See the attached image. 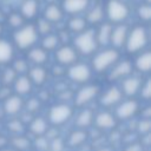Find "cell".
<instances>
[{
    "label": "cell",
    "instance_id": "6da1fadb",
    "mask_svg": "<svg viewBox=\"0 0 151 151\" xmlns=\"http://www.w3.org/2000/svg\"><path fill=\"white\" fill-rule=\"evenodd\" d=\"M13 39L18 48L20 50L31 48L38 40V32L35 29V26L32 24L22 25L14 32Z\"/></svg>",
    "mask_w": 151,
    "mask_h": 151
},
{
    "label": "cell",
    "instance_id": "7a4b0ae2",
    "mask_svg": "<svg viewBox=\"0 0 151 151\" xmlns=\"http://www.w3.org/2000/svg\"><path fill=\"white\" fill-rule=\"evenodd\" d=\"M74 50L77 52H80L81 54H92L96 52L98 47V42L96 39V33L91 29L84 31L81 33H78L73 40Z\"/></svg>",
    "mask_w": 151,
    "mask_h": 151
},
{
    "label": "cell",
    "instance_id": "3957f363",
    "mask_svg": "<svg viewBox=\"0 0 151 151\" xmlns=\"http://www.w3.org/2000/svg\"><path fill=\"white\" fill-rule=\"evenodd\" d=\"M147 44V32L143 26H134L129 31L125 46L129 53H136L143 50Z\"/></svg>",
    "mask_w": 151,
    "mask_h": 151
},
{
    "label": "cell",
    "instance_id": "277c9868",
    "mask_svg": "<svg viewBox=\"0 0 151 151\" xmlns=\"http://www.w3.org/2000/svg\"><path fill=\"white\" fill-rule=\"evenodd\" d=\"M119 60V52L116 48H106L97 53L92 59V67L96 72L101 73L113 66Z\"/></svg>",
    "mask_w": 151,
    "mask_h": 151
},
{
    "label": "cell",
    "instance_id": "5b68a950",
    "mask_svg": "<svg viewBox=\"0 0 151 151\" xmlns=\"http://www.w3.org/2000/svg\"><path fill=\"white\" fill-rule=\"evenodd\" d=\"M105 13L111 22L122 24L127 19L130 14V8L122 0H109Z\"/></svg>",
    "mask_w": 151,
    "mask_h": 151
},
{
    "label": "cell",
    "instance_id": "8992f818",
    "mask_svg": "<svg viewBox=\"0 0 151 151\" xmlns=\"http://www.w3.org/2000/svg\"><path fill=\"white\" fill-rule=\"evenodd\" d=\"M72 114H73V109L71 106L66 104H57L50 109L47 118L51 124L58 126V125H63L66 122H68Z\"/></svg>",
    "mask_w": 151,
    "mask_h": 151
},
{
    "label": "cell",
    "instance_id": "52a82bcc",
    "mask_svg": "<svg viewBox=\"0 0 151 151\" xmlns=\"http://www.w3.org/2000/svg\"><path fill=\"white\" fill-rule=\"evenodd\" d=\"M99 93V87L97 85H85L74 96V105L78 107L85 106L93 100Z\"/></svg>",
    "mask_w": 151,
    "mask_h": 151
},
{
    "label": "cell",
    "instance_id": "ba28073f",
    "mask_svg": "<svg viewBox=\"0 0 151 151\" xmlns=\"http://www.w3.org/2000/svg\"><path fill=\"white\" fill-rule=\"evenodd\" d=\"M68 78L76 83H86L90 80L92 71L86 64H77L74 63L73 65L70 66L67 71Z\"/></svg>",
    "mask_w": 151,
    "mask_h": 151
},
{
    "label": "cell",
    "instance_id": "9c48e42d",
    "mask_svg": "<svg viewBox=\"0 0 151 151\" xmlns=\"http://www.w3.org/2000/svg\"><path fill=\"white\" fill-rule=\"evenodd\" d=\"M139 110V104L134 99H129L122 101L116 109V116L118 119H129L132 118Z\"/></svg>",
    "mask_w": 151,
    "mask_h": 151
},
{
    "label": "cell",
    "instance_id": "30bf717a",
    "mask_svg": "<svg viewBox=\"0 0 151 151\" xmlns=\"http://www.w3.org/2000/svg\"><path fill=\"white\" fill-rule=\"evenodd\" d=\"M77 51L68 45H64L61 47H59L55 52V60L59 65L61 66H66V65H73L77 61Z\"/></svg>",
    "mask_w": 151,
    "mask_h": 151
},
{
    "label": "cell",
    "instance_id": "8fae6325",
    "mask_svg": "<svg viewBox=\"0 0 151 151\" xmlns=\"http://www.w3.org/2000/svg\"><path fill=\"white\" fill-rule=\"evenodd\" d=\"M132 72V64L130 60H120L117 61L112 70L110 71L109 78L111 80H120V79H125L126 77H129Z\"/></svg>",
    "mask_w": 151,
    "mask_h": 151
},
{
    "label": "cell",
    "instance_id": "7c38bea8",
    "mask_svg": "<svg viewBox=\"0 0 151 151\" xmlns=\"http://www.w3.org/2000/svg\"><path fill=\"white\" fill-rule=\"evenodd\" d=\"M122 97H123V93H122L120 88L117 86H111L101 94L100 104H101V106L110 107V106H113V105H117L118 103H120Z\"/></svg>",
    "mask_w": 151,
    "mask_h": 151
},
{
    "label": "cell",
    "instance_id": "4fadbf2b",
    "mask_svg": "<svg viewBox=\"0 0 151 151\" xmlns=\"http://www.w3.org/2000/svg\"><path fill=\"white\" fill-rule=\"evenodd\" d=\"M24 109V100L18 94H11L4 100V112L7 116H15Z\"/></svg>",
    "mask_w": 151,
    "mask_h": 151
},
{
    "label": "cell",
    "instance_id": "5bb4252c",
    "mask_svg": "<svg viewBox=\"0 0 151 151\" xmlns=\"http://www.w3.org/2000/svg\"><path fill=\"white\" fill-rule=\"evenodd\" d=\"M129 34V27L124 24H118L117 26L112 27V32H111V38H110V42L113 45V47L118 48L125 45L126 38Z\"/></svg>",
    "mask_w": 151,
    "mask_h": 151
},
{
    "label": "cell",
    "instance_id": "9a60e30c",
    "mask_svg": "<svg viewBox=\"0 0 151 151\" xmlns=\"http://www.w3.org/2000/svg\"><path fill=\"white\" fill-rule=\"evenodd\" d=\"M88 5L90 0H63V11L76 17L77 14L86 11Z\"/></svg>",
    "mask_w": 151,
    "mask_h": 151
},
{
    "label": "cell",
    "instance_id": "2e32d148",
    "mask_svg": "<svg viewBox=\"0 0 151 151\" xmlns=\"http://www.w3.org/2000/svg\"><path fill=\"white\" fill-rule=\"evenodd\" d=\"M93 122L97 126V129L99 130H109L116 126V117L107 112V111H101L99 113L96 114V117L93 118Z\"/></svg>",
    "mask_w": 151,
    "mask_h": 151
},
{
    "label": "cell",
    "instance_id": "e0dca14e",
    "mask_svg": "<svg viewBox=\"0 0 151 151\" xmlns=\"http://www.w3.org/2000/svg\"><path fill=\"white\" fill-rule=\"evenodd\" d=\"M142 86V79L139 77H126L125 79H123V83H122V93L129 96V97H132L134 96L136 93L139 92V88Z\"/></svg>",
    "mask_w": 151,
    "mask_h": 151
},
{
    "label": "cell",
    "instance_id": "ac0fdd59",
    "mask_svg": "<svg viewBox=\"0 0 151 151\" xmlns=\"http://www.w3.org/2000/svg\"><path fill=\"white\" fill-rule=\"evenodd\" d=\"M27 72H28V78L32 81V84H35L38 86L45 84L47 79V71L42 66H33Z\"/></svg>",
    "mask_w": 151,
    "mask_h": 151
},
{
    "label": "cell",
    "instance_id": "d6986e66",
    "mask_svg": "<svg viewBox=\"0 0 151 151\" xmlns=\"http://www.w3.org/2000/svg\"><path fill=\"white\" fill-rule=\"evenodd\" d=\"M14 91L18 96H24L31 92L32 90V81L29 80V78L27 76H18V78L15 79L14 84Z\"/></svg>",
    "mask_w": 151,
    "mask_h": 151
},
{
    "label": "cell",
    "instance_id": "ffe728a7",
    "mask_svg": "<svg viewBox=\"0 0 151 151\" xmlns=\"http://www.w3.org/2000/svg\"><path fill=\"white\" fill-rule=\"evenodd\" d=\"M38 0H24L20 6V14L24 19H33L38 13Z\"/></svg>",
    "mask_w": 151,
    "mask_h": 151
},
{
    "label": "cell",
    "instance_id": "44dd1931",
    "mask_svg": "<svg viewBox=\"0 0 151 151\" xmlns=\"http://www.w3.org/2000/svg\"><path fill=\"white\" fill-rule=\"evenodd\" d=\"M63 9L57 6V4H50L44 11V19L50 21L51 24L60 21L63 19Z\"/></svg>",
    "mask_w": 151,
    "mask_h": 151
},
{
    "label": "cell",
    "instance_id": "7402d4cb",
    "mask_svg": "<svg viewBox=\"0 0 151 151\" xmlns=\"http://www.w3.org/2000/svg\"><path fill=\"white\" fill-rule=\"evenodd\" d=\"M27 57H28V60L32 61L35 66H41V65H44V64L47 61V58H48L47 52H46L44 48H41V47L31 48V50L28 51Z\"/></svg>",
    "mask_w": 151,
    "mask_h": 151
},
{
    "label": "cell",
    "instance_id": "603a6c76",
    "mask_svg": "<svg viewBox=\"0 0 151 151\" xmlns=\"http://www.w3.org/2000/svg\"><path fill=\"white\" fill-rule=\"evenodd\" d=\"M93 111L91 109H83L76 117V125L79 129H86L93 123Z\"/></svg>",
    "mask_w": 151,
    "mask_h": 151
},
{
    "label": "cell",
    "instance_id": "cb8c5ba5",
    "mask_svg": "<svg viewBox=\"0 0 151 151\" xmlns=\"http://www.w3.org/2000/svg\"><path fill=\"white\" fill-rule=\"evenodd\" d=\"M112 27L113 26L110 22H104L99 26V28L96 33V39H97L98 45H107L110 42Z\"/></svg>",
    "mask_w": 151,
    "mask_h": 151
},
{
    "label": "cell",
    "instance_id": "d4e9b609",
    "mask_svg": "<svg viewBox=\"0 0 151 151\" xmlns=\"http://www.w3.org/2000/svg\"><path fill=\"white\" fill-rule=\"evenodd\" d=\"M29 132L37 136H44L47 130V122L42 117H34L29 123Z\"/></svg>",
    "mask_w": 151,
    "mask_h": 151
},
{
    "label": "cell",
    "instance_id": "484cf974",
    "mask_svg": "<svg viewBox=\"0 0 151 151\" xmlns=\"http://www.w3.org/2000/svg\"><path fill=\"white\" fill-rule=\"evenodd\" d=\"M14 50L9 41L5 39H0V64L9 63L13 58Z\"/></svg>",
    "mask_w": 151,
    "mask_h": 151
},
{
    "label": "cell",
    "instance_id": "4316f807",
    "mask_svg": "<svg viewBox=\"0 0 151 151\" xmlns=\"http://www.w3.org/2000/svg\"><path fill=\"white\" fill-rule=\"evenodd\" d=\"M87 132L83 129H78V130H74L70 133L68 136V139H67V143L70 146L72 147H77V146H80L85 143V140L87 139Z\"/></svg>",
    "mask_w": 151,
    "mask_h": 151
},
{
    "label": "cell",
    "instance_id": "83f0119b",
    "mask_svg": "<svg viewBox=\"0 0 151 151\" xmlns=\"http://www.w3.org/2000/svg\"><path fill=\"white\" fill-rule=\"evenodd\" d=\"M104 14H105V12H104L103 6L101 5H96L94 7H92L87 12L85 20H86V22H90V24H93V25L94 24H100L104 19Z\"/></svg>",
    "mask_w": 151,
    "mask_h": 151
},
{
    "label": "cell",
    "instance_id": "f1b7e54d",
    "mask_svg": "<svg viewBox=\"0 0 151 151\" xmlns=\"http://www.w3.org/2000/svg\"><path fill=\"white\" fill-rule=\"evenodd\" d=\"M136 68L140 72H149L151 67V53L149 51H145L144 53H140L136 61H134Z\"/></svg>",
    "mask_w": 151,
    "mask_h": 151
},
{
    "label": "cell",
    "instance_id": "f546056e",
    "mask_svg": "<svg viewBox=\"0 0 151 151\" xmlns=\"http://www.w3.org/2000/svg\"><path fill=\"white\" fill-rule=\"evenodd\" d=\"M12 147L17 151H26L31 146V142L27 137L22 134H15L11 140H9Z\"/></svg>",
    "mask_w": 151,
    "mask_h": 151
},
{
    "label": "cell",
    "instance_id": "4dcf8cb0",
    "mask_svg": "<svg viewBox=\"0 0 151 151\" xmlns=\"http://www.w3.org/2000/svg\"><path fill=\"white\" fill-rule=\"evenodd\" d=\"M86 25H87V22H86L85 18H81V17H72L67 24L70 31L73 33H77V34L84 32L86 29Z\"/></svg>",
    "mask_w": 151,
    "mask_h": 151
},
{
    "label": "cell",
    "instance_id": "1f68e13d",
    "mask_svg": "<svg viewBox=\"0 0 151 151\" xmlns=\"http://www.w3.org/2000/svg\"><path fill=\"white\" fill-rule=\"evenodd\" d=\"M59 41H60L59 37L55 35V34H51V33H50V34H47V35H44L42 41H41V46H42L41 48H44L46 52H47V51H52V50L57 48Z\"/></svg>",
    "mask_w": 151,
    "mask_h": 151
},
{
    "label": "cell",
    "instance_id": "d6a6232c",
    "mask_svg": "<svg viewBox=\"0 0 151 151\" xmlns=\"http://www.w3.org/2000/svg\"><path fill=\"white\" fill-rule=\"evenodd\" d=\"M0 77H1V84L5 86H9L14 84L15 79L18 78V74L12 67H9V68H6L4 73L0 74Z\"/></svg>",
    "mask_w": 151,
    "mask_h": 151
},
{
    "label": "cell",
    "instance_id": "836d02e7",
    "mask_svg": "<svg viewBox=\"0 0 151 151\" xmlns=\"http://www.w3.org/2000/svg\"><path fill=\"white\" fill-rule=\"evenodd\" d=\"M7 129L13 134H21V132L24 131L25 126H24V123L19 118H15V119H11L7 123Z\"/></svg>",
    "mask_w": 151,
    "mask_h": 151
},
{
    "label": "cell",
    "instance_id": "e575fe53",
    "mask_svg": "<svg viewBox=\"0 0 151 151\" xmlns=\"http://www.w3.org/2000/svg\"><path fill=\"white\" fill-rule=\"evenodd\" d=\"M35 29H37L38 33H40L42 35H47L52 31V24L50 21L45 20L44 18H41V19L38 20V24L35 26Z\"/></svg>",
    "mask_w": 151,
    "mask_h": 151
},
{
    "label": "cell",
    "instance_id": "d590c367",
    "mask_svg": "<svg viewBox=\"0 0 151 151\" xmlns=\"http://www.w3.org/2000/svg\"><path fill=\"white\" fill-rule=\"evenodd\" d=\"M24 18H22V15L20 14V13H11L9 15H8V18H7V21H8V25L9 26H12L13 28H19V27H21L22 25H24Z\"/></svg>",
    "mask_w": 151,
    "mask_h": 151
},
{
    "label": "cell",
    "instance_id": "8d00e7d4",
    "mask_svg": "<svg viewBox=\"0 0 151 151\" xmlns=\"http://www.w3.org/2000/svg\"><path fill=\"white\" fill-rule=\"evenodd\" d=\"M138 17L140 20L143 21H149L151 19V7L149 4H144V5H140L138 7Z\"/></svg>",
    "mask_w": 151,
    "mask_h": 151
},
{
    "label": "cell",
    "instance_id": "74e56055",
    "mask_svg": "<svg viewBox=\"0 0 151 151\" xmlns=\"http://www.w3.org/2000/svg\"><path fill=\"white\" fill-rule=\"evenodd\" d=\"M24 106L26 109V112L33 114L35 113L40 107V100L38 98H29L26 103H24Z\"/></svg>",
    "mask_w": 151,
    "mask_h": 151
},
{
    "label": "cell",
    "instance_id": "f35d334b",
    "mask_svg": "<svg viewBox=\"0 0 151 151\" xmlns=\"http://www.w3.org/2000/svg\"><path fill=\"white\" fill-rule=\"evenodd\" d=\"M136 129H137V131L140 134H149L150 133V130H151V120L143 118L142 120H139L137 123Z\"/></svg>",
    "mask_w": 151,
    "mask_h": 151
},
{
    "label": "cell",
    "instance_id": "ab89813d",
    "mask_svg": "<svg viewBox=\"0 0 151 151\" xmlns=\"http://www.w3.org/2000/svg\"><path fill=\"white\" fill-rule=\"evenodd\" d=\"M48 145L50 142L45 136H37L34 139V146L37 149V151H46L48 150Z\"/></svg>",
    "mask_w": 151,
    "mask_h": 151
},
{
    "label": "cell",
    "instance_id": "60d3db41",
    "mask_svg": "<svg viewBox=\"0 0 151 151\" xmlns=\"http://www.w3.org/2000/svg\"><path fill=\"white\" fill-rule=\"evenodd\" d=\"M12 68L17 72V74H21L22 76L25 72L28 71V64H27V61L25 59H17L14 61Z\"/></svg>",
    "mask_w": 151,
    "mask_h": 151
},
{
    "label": "cell",
    "instance_id": "b9f144b4",
    "mask_svg": "<svg viewBox=\"0 0 151 151\" xmlns=\"http://www.w3.org/2000/svg\"><path fill=\"white\" fill-rule=\"evenodd\" d=\"M48 149L51 151H64L65 149V142L63 138H60L59 136L51 139L50 142V145H48Z\"/></svg>",
    "mask_w": 151,
    "mask_h": 151
},
{
    "label": "cell",
    "instance_id": "7bdbcfd3",
    "mask_svg": "<svg viewBox=\"0 0 151 151\" xmlns=\"http://www.w3.org/2000/svg\"><path fill=\"white\" fill-rule=\"evenodd\" d=\"M139 92H140V96L143 99H145V100L150 99V97H151V81H150V79L145 80V83L140 86Z\"/></svg>",
    "mask_w": 151,
    "mask_h": 151
},
{
    "label": "cell",
    "instance_id": "ee69618b",
    "mask_svg": "<svg viewBox=\"0 0 151 151\" xmlns=\"http://www.w3.org/2000/svg\"><path fill=\"white\" fill-rule=\"evenodd\" d=\"M12 93H11V88H9V86H1L0 87V99L1 100H5V99H7L9 96H11Z\"/></svg>",
    "mask_w": 151,
    "mask_h": 151
},
{
    "label": "cell",
    "instance_id": "f6af8a7d",
    "mask_svg": "<svg viewBox=\"0 0 151 151\" xmlns=\"http://www.w3.org/2000/svg\"><path fill=\"white\" fill-rule=\"evenodd\" d=\"M124 151H143V145L139 143H130Z\"/></svg>",
    "mask_w": 151,
    "mask_h": 151
},
{
    "label": "cell",
    "instance_id": "bcb514c9",
    "mask_svg": "<svg viewBox=\"0 0 151 151\" xmlns=\"http://www.w3.org/2000/svg\"><path fill=\"white\" fill-rule=\"evenodd\" d=\"M53 73L55 74V76H60V74H64V66H61V65H57V66H54L53 67Z\"/></svg>",
    "mask_w": 151,
    "mask_h": 151
},
{
    "label": "cell",
    "instance_id": "7dc6e473",
    "mask_svg": "<svg viewBox=\"0 0 151 151\" xmlns=\"http://www.w3.org/2000/svg\"><path fill=\"white\" fill-rule=\"evenodd\" d=\"M8 143H9V139H7L5 136L0 134V150L4 149V147H6Z\"/></svg>",
    "mask_w": 151,
    "mask_h": 151
},
{
    "label": "cell",
    "instance_id": "c3c4849f",
    "mask_svg": "<svg viewBox=\"0 0 151 151\" xmlns=\"http://www.w3.org/2000/svg\"><path fill=\"white\" fill-rule=\"evenodd\" d=\"M97 151H112L110 147H107V146H101V147H99Z\"/></svg>",
    "mask_w": 151,
    "mask_h": 151
},
{
    "label": "cell",
    "instance_id": "681fc988",
    "mask_svg": "<svg viewBox=\"0 0 151 151\" xmlns=\"http://www.w3.org/2000/svg\"><path fill=\"white\" fill-rule=\"evenodd\" d=\"M0 151H17V150H14L13 147H4V149H1Z\"/></svg>",
    "mask_w": 151,
    "mask_h": 151
},
{
    "label": "cell",
    "instance_id": "f907efd6",
    "mask_svg": "<svg viewBox=\"0 0 151 151\" xmlns=\"http://www.w3.org/2000/svg\"><path fill=\"white\" fill-rule=\"evenodd\" d=\"M4 19H5V15H4V13H2L1 11H0V22H1V21H2Z\"/></svg>",
    "mask_w": 151,
    "mask_h": 151
},
{
    "label": "cell",
    "instance_id": "816d5d0a",
    "mask_svg": "<svg viewBox=\"0 0 151 151\" xmlns=\"http://www.w3.org/2000/svg\"><path fill=\"white\" fill-rule=\"evenodd\" d=\"M2 32V26H1V24H0V33Z\"/></svg>",
    "mask_w": 151,
    "mask_h": 151
},
{
    "label": "cell",
    "instance_id": "f5cc1de1",
    "mask_svg": "<svg viewBox=\"0 0 151 151\" xmlns=\"http://www.w3.org/2000/svg\"><path fill=\"white\" fill-rule=\"evenodd\" d=\"M0 87H1V77H0Z\"/></svg>",
    "mask_w": 151,
    "mask_h": 151
},
{
    "label": "cell",
    "instance_id": "db71d44e",
    "mask_svg": "<svg viewBox=\"0 0 151 151\" xmlns=\"http://www.w3.org/2000/svg\"><path fill=\"white\" fill-rule=\"evenodd\" d=\"M150 2V0H146V4H149Z\"/></svg>",
    "mask_w": 151,
    "mask_h": 151
},
{
    "label": "cell",
    "instance_id": "11a10c76",
    "mask_svg": "<svg viewBox=\"0 0 151 151\" xmlns=\"http://www.w3.org/2000/svg\"><path fill=\"white\" fill-rule=\"evenodd\" d=\"M147 151H149V150H147Z\"/></svg>",
    "mask_w": 151,
    "mask_h": 151
}]
</instances>
